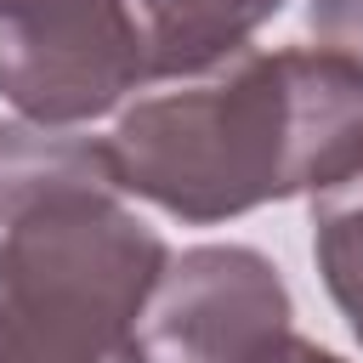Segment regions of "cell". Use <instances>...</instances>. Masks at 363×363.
Masks as SVG:
<instances>
[{
	"mask_svg": "<svg viewBox=\"0 0 363 363\" xmlns=\"http://www.w3.org/2000/svg\"><path fill=\"white\" fill-rule=\"evenodd\" d=\"M119 193L182 221L244 216L363 176V68L335 51H238L142 96L108 136Z\"/></svg>",
	"mask_w": 363,
	"mask_h": 363,
	"instance_id": "cell-1",
	"label": "cell"
},
{
	"mask_svg": "<svg viewBox=\"0 0 363 363\" xmlns=\"http://www.w3.org/2000/svg\"><path fill=\"white\" fill-rule=\"evenodd\" d=\"M164 244L113 187L62 193L0 233V363H142Z\"/></svg>",
	"mask_w": 363,
	"mask_h": 363,
	"instance_id": "cell-2",
	"label": "cell"
},
{
	"mask_svg": "<svg viewBox=\"0 0 363 363\" xmlns=\"http://www.w3.org/2000/svg\"><path fill=\"white\" fill-rule=\"evenodd\" d=\"M153 79L130 0H0V96L34 125H79Z\"/></svg>",
	"mask_w": 363,
	"mask_h": 363,
	"instance_id": "cell-3",
	"label": "cell"
},
{
	"mask_svg": "<svg viewBox=\"0 0 363 363\" xmlns=\"http://www.w3.org/2000/svg\"><path fill=\"white\" fill-rule=\"evenodd\" d=\"M289 289L244 244H204L164 267L142 312V363H289Z\"/></svg>",
	"mask_w": 363,
	"mask_h": 363,
	"instance_id": "cell-4",
	"label": "cell"
},
{
	"mask_svg": "<svg viewBox=\"0 0 363 363\" xmlns=\"http://www.w3.org/2000/svg\"><path fill=\"white\" fill-rule=\"evenodd\" d=\"M85 187H113V159L108 142L57 130V125H34V119H6L0 125V227L23 221L28 210L62 199V193H85Z\"/></svg>",
	"mask_w": 363,
	"mask_h": 363,
	"instance_id": "cell-5",
	"label": "cell"
},
{
	"mask_svg": "<svg viewBox=\"0 0 363 363\" xmlns=\"http://www.w3.org/2000/svg\"><path fill=\"white\" fill-rule=\"evenodd\" d=\"M147 34L153 79L159 74H204L244 51V40L284 0H130Z\"/></svg>",
	"mask_w": 363,
	"mask_h": 363,
	"instance_id": "cell-6",
	"label": "cell"
},
{
	"mask_svg": "<svg viewBox=\"0 0 363 363\" xmlns=\"http://www.w3.org/2000/svg\"><path fill=\"white\" fill-rule=\"evenodd\" d=\"M318 272L346 312L352 335L363 340V193H323L318 199V238H312Z\"/></svg>",
	"mask_w": 363,
	"mask_h": 363,
	"instance_id": "cell-7",
	"label": "cell"
},
{
	"mask_svg": "<svg viewBox=\"0 0 363 363\" xmlns=\"http://www.w3.org/2000/svg\"><path fill=\"white\" fill-rule=\"evenodd\" d=\"M306 17L318 34V51H335L352 68H363V0H312Z\"/></svg>",
	"mask_w": 363,
	"mask_h": 363,
	"instance_id": "cell-8",
	"label": "cell"
}]
</instances>
